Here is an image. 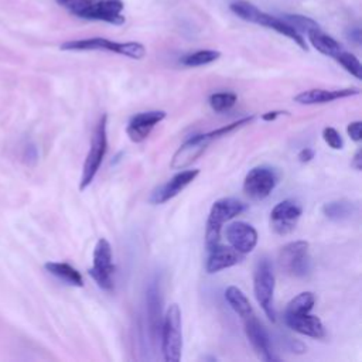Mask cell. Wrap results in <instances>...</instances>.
Listing matches in <instances>:
<instances>
[{
  "mask_svg": "<svg viewBox=\"0 0 362 362\" xmlns=\"http://www.w3.org/2000/svg\"><path fill=\"white\" fill-rule=\"evenodd\" d=\"M161 348L167 362H178L182 352L181 311L178 304H171L161 322Z\"/></svg>",
  "mask_w": 362,
  "mask_h": 362,
  "instance_id": "6",
  "label": "cell"
},
{
  "mask_svg": "<svg viewBox=\"0 0 362 362\" xmlns=\"http://www.w3.org/2000/svg\"><path fill=\"white\" fill-rule=\"evenodd\" d=\"M255 116H247V117H243V119H239L238 122H233L230 124H226L223 127H219L216 130H212L209 133H204V134H195V136H191L189 139H187L180 147L178 150L174 153L173 158H171V163H170V167L173 170H182L188 165H191L194 161H197L202 154L204 151L206 150L208 144L215 140V139H219L222 136H226L228 133L250 123L253 120Z\"/></svg>",
  "mask_w": 362,
  "mask_h": 362,
  "instance_id": "1",
  "label": "cell"
},
{
  "mask_svg": "<svg viewBox=\"0 0 362 362\" xmlns=\"http://www.w3.org/2000/svg\"><path fill=\"white\" fill-rule=\"evenodd\" d=\"M253 291L255 297L262 307L266 317L274 322L276 313L273 305V294H274V272L273 266L267 259H262L255 269L253 273Z\"/></svg>",
  "mask_w": 362,
  "mask_h": 362,
  "instance_id": "7",
  "label": "cell"
},
{
  "mask_svg": "<svg viewBox=\"0 0 362 362\" xmlns=\"http://www.w3.org/2000/svg\"><path fill=\"white\" fill-rule=\"evenodd\" d=\"M301 216V206L293 199L276 204L270 212V226L277 235H287L297 226Z\"/></svg>",
  "mask_w": 362,
  "mask_h": 362,
  "instance_id": "11",
  "label": "cell"
},
{
  "mask_svg": "<svg viewBox=\"0 0 362 362\" xmlns=\"http://www.w3.org/2000/svg\"><path fill=\"white\" fill-rule=\"evenodd\" d=\"M277 174L273 168L260 165L252 168L243 181V191L252 199H264L277 185Z\"/></svg>",
  "mask_w": 362,
  "mask_h": 362,
  "instance_id": "10",
  "label": "cell"
},
{
  "mask_svg": "<svg viewBox=\"0 0 362 362\" xmlns=\"http://www.w3.org/2000/svg\"><path fill=\"white\" fill-rule=\"evenodd\" d=\"M245 255L235 250L232 246H223L221 243L208 249V259L205 263L206 273H218L223 269L238 264Z\"/></svg>",
  "mask_w": 362,
  "mask_h": 362,
  "instance_id": "17",
  "label": "cell"
},
{
  "mask_svg": "<svg viewBox=\"0 0 362 362\" xmlns=\"http://www.w3.org/2000/svg\"><path fill=\"white\" fill-rule=\"evenodd\" d=\"M226 239L229 245L242 255L250 253L257 243V232L247 222H232L226 228Z\"/></svg>",
  "mask_w": 362,
  "mask_h": 362,
  "instance_id": "16",
  "label": "cell"
},
{
  "mask_svg": "<svg viewBox=\"0 0 362 362\" xmlns=\"http://www.w3.org/2000/svg\"><path fill=\"white\" fill-rule=\"evenodd\" d=\"M112 260H113V256H112L110 243L105 238H100L95 245L93 264L88 270V273L100 288L107 291L113 290L115 264Z\"/></svg>",
  "mask_w": 362,
  "mask_h": 362,
  "instance_id": "9",
  "label": "cell"
},
{
  "mask_svg": "<svg viewBox=\"0 0 362 362\" xmlns=\"http://www.w3.org/2000/svg\"><path fill=\"white\" fill-rule=\"evenodd\" d=\"M361 127H362V122L361 120H355V122H351L346 127V132L349 134V137L354 140V141H361L362 139V133H361Z\"/></svg>",
  "mask_w": 362,
  "mask_h": 362,
  "instance_id": "32",
  "label": "cell"
},
{
  "mask_svg": "<svg viewBox=\"0 0 362 362\" xmlns=\"http://www.w3.org/2000/svg\"><path fill=\"white\" fill-rule=\"evenodd\" d=\"M322 139L334 150H341L344 147V139L334 127H324Z\"/></svg>",
  "mask_w": 362,
  "mask_h": 362,
  "instance_id": "31",
  "label": "cell"
},
{
  "mask_svg": "<svg viewBox=\"0 0 362 362\" xmlns=\"http://www.w3.org/2000/svg\"><path fill=\"white\" fill-rule=\"evenodd\" d=\"M243 324H245V334L249 342L252 344L253 349L259 355V358L266 362L277 361V356L273 354L267 331L264 329L262 322L256 318V315L252 314L250 317L243 318Z\"/></svg>",
  "mask_w": 362,
  "mask_h": 362,
  "instance_id": "12",
  "label": "cell"
},
{
  "mask_svg": "<svg viewBox=\"0 0 362 362\" xmlns=\"http://www.w3.org/2000/svg\"><path fill=\"white\" fill-rule=\"evenodd\" d=\"M199 174L198 168L192 170H184L171 177L167 182L160 185L150 197V202L153 204H164L174 197H177L185 187H188Z\"/></svg>",
  "mask_w": 362,
  "mask_h": 362,
  "instance_id": "15",
  "label": "cell"
},
{
  "mask_svg": "<svg viewBox=\"0 0 362 362\" xmlns=\"http://www.w3.org/2000/svg\"><path fill=\"white\" fill-rule=\"evenodd\" d=\"M315 303V296L311 291H303L298 296H296L286 307L284 315H298V314H307L313 310Z\"/></svg>",
  "mask_w": 362,
  "mask_h": 362,
  "instance_id": "25",
  "label": "cell"
},
{
  "mask_svg": "<svg viewBox=\"0 0 362 362\" xmlns=\"http://www.w3.org/2000/svg\"><path fill=\"white\" fill-rule=\"evenodd\" d=\"M310 245L305 240H294L284 245L279 253L280 267L290 276L303 277L310 272Z\"/></svg>",
  "mask_w": 362,
  "mask_h": 362,
  "instance_id": "8",
  "label": "cell"
},
{
  "mask_svg": "<svg viewBox=\"0 0 362 362\" xmlns=\"http://www.w3.org/2000/svg\"><path fill=\"white\" fill-rule=\"evenodd\" d=\"M225 300L228 301V304L230 305V308L243 320L250 317L252 314H255L247 297L245 296V293L238 288L236 286H229L225 290Z\"/></svg>",
  "mask_w": 362,
  "mask_h": 362,
  "instance_id": "23",
  "label": "cell"
},
{
  "mask_svg": "<svg viewBox=\"0 0 362 362\" xmlns=\"http://www.w3.org/2000/svg\"><path fill=\"white\" fill-rule=\"evenodd\" d=\"M221 57V52L216 49H198L184 55L180 62L185 66H202L211 62H215Z\"/></svg>",
  "mask_w": 362,
  "mask_h": 362,
  "instance_id": "26",
  "label": "cell"
},
{
  "mask_svg": "<svg viewBox=\"0 0 362 362\" xmlns=\"http://www.w3.org/2000/svg\"><path fill=\"white\" fill-rule=\"evenodd\" d=\"M297 158H298L300 163H308V161H311L314 158V150L310 148V147H304V148H301L298 151Z\"/></svg>",
  "mask_w": 362,
  "mask_h": 362,
  "instance_id": "33",
  "label": "cell"
},
{
  "mask_svg": "<svg viewBox=\"0 0 362 362\" xmlns=\"http://www.w3.org/2000/svg\"><path fill=\"white\" fill-rule=\"evenodd\" d=\"M246 209V204L236 198H221L215 201L211 206L206 228H205V245L206 249L214 247L215 245L221 243V230L222 225L240 215Z\"/></svg>",
  "mask_w": 362,
  "mask_h": 362,
  "instance_id": "4",
  "label": "cell"
},
{
  "mask_svg": "<svg viewBox=\"0 0 362 362\" xmlns=\"http://www.w3.org/2000/svg\"><path fill=\"white\" fill-rule=\"evenodd\" d=\"M334 59H335L346 72H349L351 75H354L356 79H361V78H362V65H361L359 59H358L354 54H351V52L342 49Z\"/></svg>",
  "mask_w": 362,
  "mask_h": 362,
  "instance_id": "28",
  "label": "cell"
},
{
  "mask_svg": "<svg viewBox=\"0 0 362 362\" xmlns=\"http://www.w3.org/2000/svg\"><path fill=\"white\" fill-rule=\"evenodd\" d=\"M359 89L356 88H345V89H308L298 93L294 100L301 105H318L328 103L342 98H349L358 95Z\"/></svg>",
  "mask_w": 362,
  "mask_h": 362,
  "instance_id": "18",
  "label": "cell"
},
{
  "mask_svg": "<svg viewBox=\"0 0 362 362\" xmlns=\"http://www.w3.org/2000/svg\"><path fill=\"white\" fill-rule=\"evenodd\" d=\"M351 165H352L356 171H361V168H362V153H361V148L356 150V153H355V156H354V158H352V161H351Z\"/></svg>",
  "mask_w": 362,
  "mask_h": 362,
  "instance_id": "35",
  "label": "cell"
},
{
  "mask_svg": "<svg viewBox=\"0 0 362 362\" xmlns=\"http://www.w3.org/2000/svg\"><path fill=\"white\" fill-rule=\"evenodd\" d=\"M281 115H287V112H284V110L267 112V113H263V115H262V119H263L264 122H272V120H274L277 116H281Z\"/></svg>",
  "mask_w": 362,
  "mask_h": 362,
  "instance_id": "34",
  "label": "cell"
},
{
  "mask_svg": "<svg viewBox=\"0 0 362 362\" xmlns=\"http://www.w3.org/2000/svg\"><path fill=\"white\" fill-rule=\"evenodd\" d=\"M106 124H107V116L102 115V117L99 119V122H98V124L93 130L90 148H89V151L86 154V158L83 161L82 175H81V180H79V189L81 191L86 189L90 185V182L96 177V174L100 168V164L103 161V157L106 154V150H107Z\"/></svg>",
  "mask_w": 362,
  "mask_h": 362,
  "instance_id": "5",
  "label": "cell"
},
{
  "mask_svg": "<svg viewBox=\"0 0 362 362\" xmlns=\"http://www.w3.org/2000/svg\"><path fill=\"white\" fill-rule=\"evenodd\" d=\"M236 95L233 92H216L212 93L208 99L209 106L215 112H225L229 110L236 103Z\"/></svg>",
  "mask_w": 362,
  "mask_h": 362,
  "instance_id": "29",
  "label": "cell"
},
{
  "mask_svg": "<svg viewBox=\"0 0 362 362\" xmlns=\"http://www.w3.org/2000/svg\"><path fill=\"white\" fill-rule=\"evenodd\" d=\"M123 8L124 4L122 0H93L81 18L98 20L113 25H122L126 21V17L122 14Z\"/></svg>",
  "mask_w": 362,
  "mask_h": 362,
  "instance_id": "13",
  "label": "cell"
},
{
  "mask_svg": "<svg viewBox=\"0 0 362 362\" xmlns=\"http://www.w3.org/2000/svg\"><path fill=\"white\" fill-rule=\"evenodd\" d=\"M147 314H148V324L154 332L161 329V297L160 288L156 281L150 283L147 288Z\"/></svg>",
  "mask_w": 362,
  "mask_h": 362,
  "instance_id": "22",
  "label": "cell"
},
{
  "mask_svg": "<svg viewBox=\"0 0 362 362\" xmlns=\"http://www.w3.org/2000/svg\"><path fill=\"white\" fill-rule=\"evenodd\" d=\"M355 212V205L349 201H331L322 205V214L331 221H344Z\"/></svg>",
  "mask_w": 362,
  "mask_h": 362,
  "instance_id": "24",
  "label": "cell"
},
{
  "mask_svg": "<svg viewBox=\"0 0 362 362\" xmlns=\"http://www.w3.org/2000/svg\"><path fill=\"white\" fill-rule=\"evenodd\" d=\"M284 322L296 332L311 337V338H324L325 328L322 321L310 313L298 314V315H284Z\"/></svg>",
  "mask_w": 362,
  "mask_h": 362,
  "instance_id": "19",
  "label": "cell"
},
{
  "mask_svg": "<svg viewBox=\"0 0 362 362\" xmlns=\"http://www.w3.org/2000/svg\"><path fill=\"white\" fill-rule=\"evenodd\" d=\"M64 8H66L71 14L76 17H82V14L88 10L93 0H57Z\"/></svg>",
  "mask_w": 362,
  "mask_h": 362,
  "instance_id": "30",
  "label": "cell"
},
{
  "mask_svg": "<svg viewBox=\"0 0 362 362\" xmlns=\"http://www.w3.org/2000/svg\"><path fill=\"white\" fill-rule=\"evenodd\" d=\"M44 267L49 274L55 276L57 279H59L61 281H64L66 284H71V286H75V287H82L83 286L82 274L75 267H72L69 263L48 262V263L44 264Z\"/></svg>",
  "mask_w": 362,
  "mask_h": 362,
  "instance_id": "21",
  "label": "cell"
},
{
  "mask_svg": "<svg viewBox=\"0 0 362 362\" xmlns=\"http://www.w3.org/2000/svg\"><path fill=\"white\" fill-rule=\"evenodd\" d=\"M229 8L239 18H242L245 21H249V23H255V24L267 27V28H272L276 33H279L281 35H286L290 40H293L301 49H304V51L308 49L303 34L297 33L291 25H288L281 18L262 11L253 3H250L247 0H235L229 4Z\"/></svg>",
  "mask_w": 362,
  "mask_h": 362,
  "instance_id": "2",
  "label": "cell"
},
{
  "mask_svg": "<svg viewBox=\"0 0 362 362\" xmlns=\"http://www.w3.org/2000/svg\"><path fill=\"white\" fill-rule=\"evenodd\" d=\"M283 21H286L288 25H291L297 33L303 34V33H308L310 30H315L320 28V25L317 24V21H314L313 18L307 17V16H301V14H284L281 16Z\"/></svg>",
  "mask_w": 362,
  "mask_h": 362,
  "instance_id": "27",
  "label": "cell"
},
{
  "mask_svg": "<svg viewBox=\"0 0 362 362\" xmlns=\"http://www.w3.org/2000/svg\"><path fill=\"white\" fill-rule=\"evenodd\" d=\"M61 49L64 51H109L115 52L132 59H141L146 55V48L143 44L136 41L127 42H116L102 37H92V38H82V40H71L61 44Z\"/></svg>",
  "mask_w": 362,
  "mask_h": 362,
  "instance_id": "3",
  "label": "cell"
},
{
  "mask_svg": "<svg viewBox=\"0 0 362 362\" xmlns=\"http://www.w3.org/2000/svg\"><path fill=\"white\" fill-rule=\"evenodd\" d=\"M165 117L164 110H148L134 115L126 127V133L133 143L144 141L156 124H158Z\"/></svg>",
  "mask_w": 362,
  "mask_h": 362,
  "instance_id": "14",
  "label": "cell"
},
{
  "mask_svg": "<svg viewBox=\"0 0 362 362\" xmlns=\"http://www.w3.org/2000/svg\"><path fill=\"white\" fill-rule=\"evenodd\" d=\"M307 37H308V41L310 44L321 54L327 55V57H331V58H335L342 49L344 47L335 40L332 38L331 35L325 34L321 31V28H315V30H310L307 33Z\"/></svg>",
  "mask_w": 362,
  "mask_h": 362,
  "instance_id": "20",
  "label": "cell"
}]
</instances>
